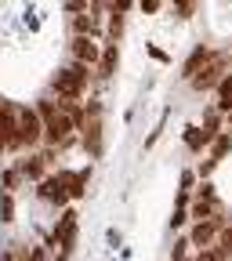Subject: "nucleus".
Wrapping results in <instances>:
<instances>
[{
	"label": "nucleus",
	"instance_id": "14",
	"mask_svg": "<svg viewBox=\"0 0 232 261\" xmlns=\"http://www.w3.org/2000/svg\"><path fill=\"white\" fill-rule=\"evenodd\" d=\"M113 65H116V47H109L102 55V76H113Z\"/></svg>",
	"mask_w": 232,
	"mask_h": 261
},
{
	"label": "nucleus",
	"instance_id": "4",
	"mask_svg": "<svg viewBox=\"0 0 232 261\" xmlns=\"http://www.w3.org/2000/svg\"><path fill=\"white\" fill-rule=\"evenodd\" d=\"M55 240L62 243L65 254L73 250V240H76V211H65V214H62V221H58V228H55Z\"/></svg>",
	"mask_w": 232,
	"mask_h": 261
},
{
	"label": "nucleus",
	"instance_id": "15",
	"mask_svg": "<svg viewBox=\"0 0 232 261\" xmlns=\"http://www.w3.org/2000/svg\"><path fill=\"white\" fill-rule=\"evenodd\" d=\"M228 149H232V138H228V135H221V138H214V160H221V156H225Z\"/></svg>",
	"mask_w": 232,
	"mask_h": 261
},
{
	"label": "nucleus",
	"instance_id": "19",
	"mask_svg": "<svg viewBox=\"0 0 232 261\" xmlns=\"http://www.w3.org/2000/svg\"><path fill=\"white\" fill-rule=\"evenodd\" d=\"M29 261H44V250H33V257Z\"/></svg>",
	"mask_w": 232,
	"mask_h": 261
},
{
	"label": "nucleus",
	"instance_id": "12",
	"mask_svg": "<svg viewBox=\"0 0 232 261\" xmlns=\"http://www.w3.org/2000/svg\"><path fill=\"white\" fill-rule=\"evenodd\" d=\"M218 106L232 113V84L228 80H221V87H218Z\"/></svg>",
	"mask_w": 232,
	"mask_h": 261
},
{
	"label": "nucleus",
	"instance_id": "9",
	"mask_svg": "<svg viewBox=\"0 0 232 261\" xmlns=\"http://www.w3.org/2000/svg\"><path fill=\"white\" fill-rule=\"evenodd\" d=\"M218 228H221L218 221H200V225H196V232H192V243H200V247H203V243L218 232Z\"/></svg>",
	"mask_w": 232,
	"mask_h": 261
},
{
	"label": "nucleus",
	"instance_id": "11",
	"mask_svg": "<svg viewBox=\"0 0 232 261\" xmlns=\"http://www.w3.org/2000/svg\"><path fill=\"white\" fill-rule=\"evenodd\" d=\"M207 58H211V51L196 47V51H192V58L185 62V76H196V65H200V62H207Z\"/></svg>",
	"mask_w": 232,
	"mask_h": 261
},
{
	"label": "nucleus",
	"instance_id": "7",
	"mask_svg": "<svg viewBox=\"0 0 232 261\" xmlns=\"http://www.w3.org/2000/svg\"><path fill=\"white\" fill-rule=\"evenodd\" d=\"M218 73H221V58H214V65H211V69L207 73H200V76H192V87H214L218 84Z\"/></svg>",
	"mask_w": 232,
	"mask_h": 261
},
{
	"label": "nucleus",
	"instance_id": "5",
	"mask_svg": "<svg viewBox=\"0 0 232 261\" xmlns=\"http://www.w3.org/2000/svg\"><path fill=\"white\" fill-rule=\"evenodd\" d=\"M69 178H73V174L47 178V181H44V189H40V196H44V200H55V203H65V200H69V189H65V185H69Z\"/></svg>",
	"mask_w": 232,
	"mask_h": 261
},
{
	"label": "nucleus",
	"instance_id": "1",
	"mask_svg": "<svg viewBox=\"0 0 232 261\" xmlns=\"http://www.w3.org/2000/svg\"><path fill=\"white\" fill-rule=\"evenodd\" d=\"M37 116H44V138H51V142H62L65 135H69V127H73V120L65 113H55L51 102H44Z\"/></svg>",
	"mask_w": 232,
	"mask_h": 261
},
{
	"label": "nucleus",
	"instance_id": "8",
	"mask_svg": "<svg viewBox=\"0 0 232 261\" xmlns=\"http://www.w3.org/2000/svg\"><path fill=\"white\" fill-rule=\"evenodd\" d=\"M73 51H76V58H80V65L84 62H94L98 58V47L87 40V37H76V44H73Z\"/></svg>",
	"mask_w": 232,
	"mask_h": 261
},
{
	"label": "nucleus",
	"instance_id": "18",
	"mask_svg": "<svg viewBox=\"0 0 232 261\" xmlns=\"http://www.w3.org/2000/svg\"><path fill=\"white\" fill-rule=\"evenodd\" d=\"M221 254H232V228L221 232Z\"/></svg>",
	"mask_w": 232,
	"mask_h": 261
},
{
	"label": "nucleus",
	"instance_id": "13",
	"mask_svg": "<svg viewBox=\"0 0 232 261\" xmlns=\"http://www.w3.org/2000/svg\"><path fill=\"white\" fill-rule=\"evenodd\" d=\"M22 174H25V178H40V174H44V156H40V160L22 163Z\"/></svg>",
	"mask_w": 232,
	"mask_h": 261
},
{
	"label": "nucleus",
	"instance_id": "10",
	"mask_svg": "<svg viewBox=\"0 0 232 261\" xmlns=\"http://www.w3.org/2000/svg\"><path fill=\"white\" fill-rule=\"evenodd\" d=\"M211 142V135L207 130H196V127H189V135H185V145L189 149H200V145H207Z\"/></svg>",
	"mask_w": 232,
	"mask_h": 261
},
{
	"label": "nucleus",
	"instance_id": "21",
	"mask_svg": "<svg viewBox=\"0 0 232 261\" xmlns=\"http://www.w3.org/2000/svg\"><path fill=\"white\" fill-rule=\"evenodd\" d=\"M228 84H232V76H228Z\"/></svg>",
	"mask_w": 232,
	"mask_h": 261
},
{
	"label": "nucleus",
	"instance_id": "16",
	"mask_svg": "<svg viewBox=\"0 0 232 261\" xmlns=\"http://www.w3.org/2000/svg\"><path fill=\"white\" fill-rule=\"evenodd\" d=\"M211 211H214V200H200V203H196V211H192V214H196V218L203 221V218H207Z\"/></svg>",
	"mask_w": 232,
	"mask_h": 261
},
{
	"label": "nucleus",
	"instance_id": "6",
	"mask_svg": "<svg viewBox=\"0 0 232 261\" xmlns=\"http://www.w3.org/2000/svg\"><path fill=\"white\" fill-rule=\"evenodd\" d=\"M87 113H91V123H84V127H87L84 135H87V149H91V156H98V152H102V123H98V113H102V109L91 106Z\"/></svg>",
	"mask_w": 232,
	"mask_h": 261
},
{
	"label": "nucleus",
	"instance_id": "3",
	"mask_svg": "<svg viewBox=\"0 0 232 261\" xmlns=\"http://www.w3.org/2000/svg\"><path fill=\"white\" fill-rule=\"evenodd\" d=\"M40 135H44V123H40V116L33 113V109H18V142L33 145Z\"/></svg>",
	"mask_w": 232,
	"mask_h": 261
},
{
	"label": "nucleus",
	"instance_id": "17",
	"mask_svg": "<svg viewBox=\"0 0 232 261\" xmlns=\"http://www.w3.org/2000/svg\"><path fill=\"white\" fill-rule=\"evenodd\" d=\"M11 211H15V203H11V196L4 192V200H0V214H4V221H11Z\"/></svg>",
	"mask_w": 232,
	"mask_h": 261
},
{
	"label": "nucleus",
	"instance_id": "20",
	"mask_svg": "<svg viewBox=\"0 0 232 261\" xmlns=\"http://www.w3.org/2000/svg\"><path fill=\"white\" fill-rule=\"evenodd\" d=\"M0 149H4V138H0Z\"/></svg>",
	"mask_w": 232,
	"mask_h": 261
},
{
	"label": "nucleus",
	"instance_id": "2",
	"mask_svg": "<svg viewBox=\"0 0 232 261\" xmlns=\"http://www.w3.org/2000/svg\"><path fill=\"white\" fill-rule=\"evenodd\" d=\"M84 80H87V69H84L80 62H73L69 69H62V73L55 76V91H58L62 98H76L80 87H84Z\"/></svg>",
	"mask_w": 232,
	"mask_h": 261
}]
</instances>
